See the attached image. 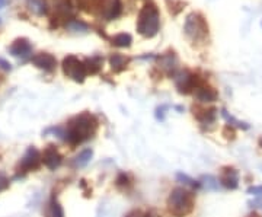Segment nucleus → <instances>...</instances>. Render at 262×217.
<instances>
[{
    "label": "nucleus",
    "mask_w": 262,
    "mask_h": 217,
    "mask_svg": "<svg viewBox=\"0 0 262 217\" xmlns=\"http://www.w3.org/2000/svg\"><path fill=\"white\" fill-rule=\"evenodd\" d=\"M41 163H42V159H41V153L38 152V149L33 146L28 147V150L25 152L24 157L16 166V178L24 177L31 171H36L41 166Z\"/></svg>",
    "instance_id": "nucleus-6"
},
{
    "label": "nucleus",
    "mask_w": 262,
    "mask_h": 217,
    "mask_svg": "<svg viewBox=\"0 0 262 217\" xmlns=\"http://www.w3.org/2000/svg\"><path fill=\"white\" fill-rule=\"evenodd\" d=\"M161 28V15L153 3H146L137 18V31L144 38H153Z\"/></svg>",
    "instance_id": "nucleus-3"
},
{
    "label": "nucleus",
    "mask_w": 262,
    "mask_h": 217,
    "mask_svg": "<svg viewBox=\"0 0 262 217\" xmlns=\"http://www.w3.org/2000/svg\"><path fill=\"white\" fill-rule=\"evenodd\" d=\"M92 156H94V152L91 149H85L83 152H80L79 155L74 157L73 163H74L76 168H83V166H86L91 162Z\"/></svg>",
    "instance_id": "nucleus-21"
},
{
    "label": "nucleus",
    "mask_w": 262,
    "mask_h": 217,
    "mask_svg": "<svg viewBox=\"0 0 262 217\" xmlns=\"http://www.w3.org/2000/svg\"><path fill=\"white\" fill-rule=\"evenodd\" d=\"M261 25H262V22H261Z\"/></svg>",
    "instance_id": "nucleus-38"
},
{
    "label": "nucleus",
    "mask_w": 262,
    "mask_h": 217,
    "mask_svg": "<svg viewBox=\"0 0 262 217\" xmlns=\"http://www.w3.org/2000/svg\"><path fill=\"white\" fill-rule=\"evenodd\" d=\"M126 217H144V216H143L140 212H137V210H135V212H131V213H129Z\"/></svg>",
    "instance_id": "nucleus-33"
},
{
    "label": "nucleus",
    "mask_w": 262,
    "mask_h": 217,
    "mask_svg": "<svg viewBox=\"0 0 262 217\" xmlns=\"http://www.w3.org/2000/svg\"><path fill=\"white\" fill-rule=\"evenodd\" d=\"M194 194L187 188H175L167 197V210L172 216L185 217L194 210Z\"/></svg>",
    "instance_id": "nucleus-2"
},
{
    "label": "nucleus",
    "mask_w": 262,
    "mask_h": 217,
    "mask_svg": "<svg viewBox=\"0 0 262 217\" xmlns=\"http://www.w3.org/2000/svg\"><path fill=\"white\" fill-rule=\"evenodd\" d=\"M31 63H33L35 67L44 70V72H54L56 67H57V59L50 54V53H38L35 54L33 59H31Z\"/></svg>",
    "instance_id": "nucleus-11"
},
{
    "label": "nucleus",
    "mask_w": 262,
    "mask_h": 217,
    "mask_svg": "<svg viewBox=\"0 0 262 217\" xmlns=\"http://www.w3.org/2000/svg\"><path fill=\"white\" fill-rule=\"evenodd\" d=\"M158 64H159V69L164 72L166 74H172L175 76L176 74V70H178V57L173 51H169V53H164L162 54L159 59H158Z\"/></svg>",
    "instance_id": "nucleus-12"
},
{
    "label": "nucleus",
    "mask_w": 262,
    "mask_h": 217,
    "mask_svg": "<svg viewBox=\"0 0 262 217\" xmlns=\"http://www.w3.org/2000/svg\"><path fill=\"white\" fill-rule=\"evenodd\" d=\"M248 194L251 195H257V197H261L262 195V185H255L248 188Z\"/></svg>",
    "instance_id": "nucleus-30"
},
{
    "label": "nucleus",
    "mask_w": 262,
    "mask_h": 217,
    "mask_svg": "<svg viewBox=\"0 0 262 217\" xmlns=\"http://www.w3.org/2000/svg\"><path fill=\"white\" fill-rule=\"evenodd\" d=\"M167 6H169V12H170V13L178 15V13L184 9L185 3L181 1V0H167Z\"/></svg>",
    "instance_id": "nucleus-27"
},
{
    "label": "nucleus",
    "mask_w": 262,
    "mask_h": 217,
    "mask_svg": "<svg viewBox=\"0 0 262 217\" xmlns=\"http://www.w3.org/2000/svg\"><path fill=\"white\" fill-rule=\"evenodd\" d=\"M222 115L225 117V120L229 123V125H236V127H239V128H242V130H248L249 128V125L246 124V123H242V121H239V120H236L234 117H231L228 114V111L226 109H222Z\"/></svg>",
    "instance_id": "nucleus-25"
},
{
    "label": "nucleus",
    "mask_w": 262,
    "mask_h": 217,
    "mask_svg": "<svg viewBox=\"0 0 262 217\" xmlns=\"http://www.w3.org/2000/svg\"><path fill=\"white\" fill-rule=\"evenodd\" d=\"M194 98L199 104H213L219 99V92L214 88L204 83L194 91Z\"/></svg>",
    "instance_id": "nucleus-13"
},
{
    "label": "nucleus",
    "mask_w": 262,
    "mask_h": 217,
    "mask_svg": "<svg viewBox=\"0 0 262 217\" xmlns=\"http://www.w3.org/2000/svg\"><path fill=\"white\" fill-rule=\"evenodd\" d=\"M98 118L91 112H82L73 117L65 130V140L70 146H77L92 139L98 131Z\"/></svg>",
    "instance_id": "nucleus-1"
},
{
    "label": "nucleus",
    "mask_w": 262,
    "mask_h": 217,
    "mask_svg": "<svg viewBox=\"0 0 262 217\" xmlns=\"http://www.w3.org/2000/svg\"><path fill=\"white\" fill-rule=\"evenodd\" d=\"M129 63H130V59L126 57V56H123V54L114 53V54L109 56V66H111V69H112L114 72H117V73H118V72H123L124 69H127Z\"/></svg>",
    "instance_id": "nucleus-17"
},
{
    "label": "nucleus",
    "mask_w": 262,
    "mask_h": 217,
    "mask_svg": "<svg viewBox=\"0 0 262 217\" xmlns=\"http://www.w3.org/2000/svg\"><path fill=\"white\" fill-rule=\"evenodd\" d=\"M62 69H63V73L68 79L77 82V83H82L85 82L86 76H88V70H86V66L85 62H82L79 57L70 54L63 59L62 63Z\"/></svg>",
    "instance_id": "nucleus-5"
},
{
    "label": "nucleus",
    "mask_w": 262,
    "mask_h": 217,
    "mask_svg": "<svg viewBox=\"0 0 262 217\" xmlns=\"http://www.w3.org/2000/svg\"><path fill=\"white\" fill-rule=\"evenodd\" d=\"M176 178H178V181L184 182L185 185L191 186V188H199L201 186V182H196V181H194L193 178H190L185 174H176Z\"/></svg>",
    "instance_id": "nucleus-28"
},
{
    "label": "nucleus",
    "mask_w": 262,
    "mask_h": 217,
    "mask_svg": "<svg viewBox=\"0 0 262 217\" xmlns=\"http://www.w3.org/2000/svg\"><path fill=\"white\" fill-rule=\"evenodd\" d=\"M9 54L16 59H28L33 54V44L28 38H16L9 45Z\"/></svg>",
    "instance_id": "nucleus-9"
},
{
    "label": "nucleus",
    "mask_w": 262,
    "mask_h": 217,
    "mask_svg": "<svg viewBox=\"0 0 262 217\" xmlns=\"http://www.w3.org/2000/svg\"><path fill=\"white\" fill-rule=\"evenodd\" d=\"M4 3H6V0H0V9H1L3 6H4Z\"/></svg>",
    "instance_id": "nucleus-35"
},
{
    "label": "nucleus",
    "mask_w": 262,
    "mask_h": 217,
    "mask_svg": "<svg viewBox=\"0 0 262 217\" xmlns=\"http://www.w3.org/2000/svg\"><path fill=\"white\" fill-rule=\"evenodd\" d=\"M9 178L3 174V172H0V191H4V189H7L9 188Z\"/></svg>",
    "instance_id": "nucleus-29"
},
{
    "label": "nucleus",
    "mask_w": 262,
    "mask_h": 217,
    "mask_svg": "<svg viewBox=\"0 0 262 217\" xmlns=\"http://www.w3.org/2000/svg\"><path fill=\"white\" fill-rule=\"evenodd\" d=\"M175 85H176V89L179 93H191L196 91L198 86L204 85V82H201L198 79V76L188 72V70H182V72H178L175 74Z\"/></svg>",
    "instance_id": "nucleus-7"
},
{
    "label": "nucleus",
    "mask_w": 262,
    "mask_h": 217,
    "mask_svg": "<svg viewBox=\"0 0 262 217\" xmlns=\"http://www.w3.org/2000/svg\"><path fill=\"white\" fill-rule=\"evenodd\" d=\"M184 31L191 41H202L208 35V24L201 13L193 12L185 19Z\"/></svg>",
    "instance_id": "nucleus-4"
},
{
    "label": "nucleus",
    "mask_w": 262,
    "mask_h": 217,
    "mask_svg": "<svg viewBox=\"0 0 262 217\" xmlns=\"http://www.w3.org/2000/svg\"><path fill=\"white\" fill-rule=\"evenodd\" d=\"M193 111H194V117L202 124H211L216 120V114H217L216 108H208L207 109V108L196 107V108H193Z\"/></svg>",
    "instance_id": "nucleus-15"
},
{
    "label": "nucleus",
    "mask_w": 262,
    "mask_h": 217,
    "mask_svg": "<svg viewBox=\"0 0 262 217\" xmlns=\"http://www.w3.org/2000/svg\"><path fill=\"white\" fill-rule=\"evenodd\" d=\"M144 217H162V216H159L158 213H155V212H149V213H146L144 215Z\"/></svg>",
    "instance_id": "nucleus-34"
},
{
    "label": "nucleus",
    "mask_w": 262,
    "mask_h": 217,
    "mask_svg": "<svg viewBox=\"0 0 262 217\" xmlns=\"http://www.w3.org/2000/svg\"><path fill=\"white\" fill-rule=\"evenodd\" d=\"M44 216L45 217H65V212H63V207L62 204L59 203V200L53 195L51 200L48 201L47 207H45V212H44Z\"/></svg>",
    "instance_id": "nucleus-16"
},
{
    "label": "nucleus",
    "mask_w": 262,
    "mask_h": 217,
    "mask_svg": "<svg viewBox=\"0 0 262 217\" xmlns=\"http://www.w3.org/2000/svg\"><path fill=\"white\" fill-rule=\"evenodd\" d=\"M102 63H103V59L102 57H91V59H86L85 60V66H86V70H88V74H97L100 67H102Z\"/></svg>",
    "instance_id": "nucleus-20"
},
{
    "label": "nucleus",
    "mask_w": 262,
    "mask_h": 217,
    "mask_svg": "<svg viewBox=\"0 0 262 217\" xmlns=\"http://www.w3.org/2000/svg\"><path fill=\"white\" fill-rule=\"evenodd\" d=\"M76 1H77V6L85 12H92L98 9L99 0H76Z\"/></svg>",
    "instance_id": "nucleus-24"
},
{
    "label": "nucleus",
    "mask_w": 262,
    "mask_h": 217,
    "mask_svg": "<svg viewBox=\"0 0 262 217\" xmlns=\"http://www.w3.org/2000/svg\"><path fill=\"white\" fill-rule=\"evenodd\" d=\"M41 159H42V163H44L50 171H56V169L62 165V162H63V156L60 155V152L57 150V147L53 146V145H48V146L42 150Z\"/></svg>",
    "instance_id": "nucleus-10"
},
{
    "label": "nucleus",
    "mask_w": 262,
    "mask_h": 217,
    "mask_svg": "<svg viewBox=\"0 0 262 217\" xmlns=\"http://www.w3.org/2000/svg\"><path fill=\"white\" fill-rule=\"evenodd\" d=\"M0 67H1L4 72H10V70H12V64L9 62H6V60L1 59V57H0Z\"/></svg>",
    "instance_id": "nucleus-32"
},
{
    "label": "nucleus",
    "mask_w": 262,
    "mask_h": 217,
    "mask_svg": "<svg viewBox=\"0 0 262 217\" xmlns=\"http://www.w3.org/2000/svg\"><path fill=\"white\" fill-rule=\"evenodd\" d=\"M201 181H202V182H201V185H204V188H207V189H210V191H217V189L220 188L219 181H217L214 177H211V175L202 177V180H201Z\"/></svg>",
    "instance_id": "nucleus-23"
},
{
    "label": "nucleus",
    "mask_w": 262,
    "mask_h": 217,
    "mask_svg": "<svg viewBox=\"0 0 262 217\" xmlns=\"http://www.w3.org/2000/svg\"><path fill=\"white\" fill-rule=\"evenodd\" d=\"M223 136H226L228 139H233L234 137V130L231 125H226L225 130H223Z\"/></svg>",
    "instance_id": "nucleus-31"
},
{
    "label": "nucleus",
    "mask_w": 262,
    "mask_h": 217,
    "mask_svg": "<svg viewBox=\"0 0 262 217\" xmlns=\"http://www.w3.org/2000/svg\"><path fill=\"white\" fill-rule=\"evenodd\" d=\"M66 27H67V30H70L71 32H82V34H86V32L89 31V27H88L85 22L79 21V19H71Z\"/></svg>",
    "instance_id": "nucleus-22"
},
{
    "label": "nucleus",
    "mask_w": 262,
    "mask_h": 217,
    "mask_svg": "<svg viewBox=\"0 0 262 217\" xmlns=\"http://www.w3.org/2000/svg\"><path fill=\"white\" fill-rule=\"evenodd\" d=\"M131 42H132L131 35L130 34H126V32L117 34V35L112 36V39H111V44L115 45V47H120V48H127V47H130Z\"/></svg>",
    "instance_id": "nucleus-19"
},
{
    "label": "nucleus",
    "mask_w": 262,
    "mask_h": 217,
    "mask_svg": "<svg viewBox=\"0 0 262 217\" xmlns=\"http://www.w3.org/2000/svg\"><path fill=\"white\" fill-rule=\"evenodd\" d=\"M220 182L228 189H236L239 186V172L230 166L223 168L222 175H220Z\"/></svg>",
    "instance_id": "nucleus-14"
},
{
    "label": "nucleus",
    "mask_w": 262,
    "mask_h": 217,
    "mask_svg": "<svg viewBox=\"0 0 262 217\" xmlns=\"http://www.w3.org/2000/svg\"><path fill=\"white\" fill-rule=\"evenodd\" d=\"M258 145H260V147H261V149H262V136H261V137H260V140H258Z\"/></svg>",
    "instance_id": "nucleus-36"
},
{
    "label": "nucleus",
    "mask_w": 262,
    "mask_h": 217,
    "mask_svg": "<svg viewBox=\"0 0 262 217\" xmlns=\"http://www.w3.org/2000/svg\"><path fill=\"white\" fill-rule=\"evenodd\" d=\"M251 217H260V216H257V215H254V216H251Z\"/></svg>",
    "instance_id": "nucleus-37"
},
{
    "label": "nucleus",
    "mask_w": 262,
    "mask_h": 217,
    "mask_svg": "<svg viewBox=\"0 0 262 217\" xmlns=\"http://www.w3.org/2000/svg\"><path fill=\"white\" fill-rule=\"evenodd\" d=\"M27 6L30 12H33L36 16H44L48 12V6L45 0H27Z\"/></svg>",
    "instance_id": "nucleus-18"
},
{
    "label": "nucleus",
    "mask_w": 262,
    "mask_h": 217,
    "mask_svg": "<svg viewBox=\"0 0 262 217\" xmlns=\"http://www.w3.org/2000/svg\"><path fill=\"white\" fill-rule=\"evenodd\" d=\"M123 4L121 0H99V16L105 21H114L121 15Z\"/></svg>",
    "instance_id": "nucleus-8"
},
{
    "label": "nucleus",
    "mask_w": 262,
    "mask_h": 217,
    "mask_svg": "<svg viewBox=\"0 0 262 217\" xmlns=\"http://www.w3.org/2000/svg\"><path fill=\"white\" fill-rule=\"evenodd\" d=\"M115 185L118 186V188H121V189H126V188H129V186L131 185L130 177H129L127 174L121 172V174L117 177V180H115Z\"/></svg>",
    "instance_id": "nucleus-26"
}]
</instances>
